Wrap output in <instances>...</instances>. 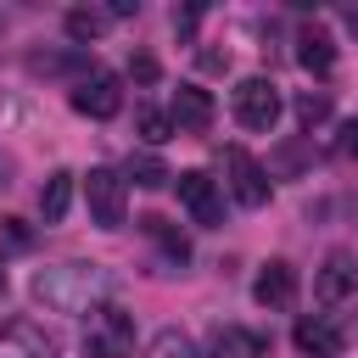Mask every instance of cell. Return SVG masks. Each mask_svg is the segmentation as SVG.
Wrapping results in <instances>:
<instances>
[{
	"instance_id": "13",
	"label": "cell",
	"mask_w": 358,
	"mask_h": 358,
	"mask_svg": "<svg viewBox=\"0 0 358 358\" xmlns=\"http://www.w3.org/2000/svg\"><path fill=\"white\" fill-rule=\"evenodd\" d=\"M207 358H268V336L246 324H218L207 336Z\"/></svg>"
},
{
	"instance_id": "7",
	"label": "cell",
	"mask_w": 358,
	"mask_h": 358,
	"mask_svg": "<svg viewBox=\"0 0 358 358\" xmlns=\"http://www.w3.org/2000/svg\"><path fill=\"white\" fill-rule=\"evenodd\" d=\"M84 201H90V218L101 229H117L123 224V207H129V179L117 168H90L84 173Z\"/></svg>"
},
{
	"instance_id": "12",
	"label": "cell",
	"mask_w": 358,
	"mask_h": 358,
	"mask_svg": "<svg viewBox=\"0 0 358 358\" xmlns=\"http://www.w3.org/2000/svg\"><path fill=\"white\" fill-rule=\"evenodd\" d=\"M252 296H257L263 308H291V302H296V268H291L285 257H268V263L257 268V280H252Z\"/></svg>"
},
{
	"instance_id": "28",
	"label": "cell",
	"mask_w": 358,
	"mask_h": 358,
	"mask_svg": "<svg viewBox=\"0 0 358 358\" xmlns=\"http://www.w3.org/2000/svg\"><path fill=\"white\" fill-rule=\"evenodd\" d=\"M0 291H6V268H0Z\"/></svg>"
},
{
	"instance_id": "10",
	"label": "cell",
	"mask_w": 358,
	"mask_h": 358,
	"mask_svg": "<svg viewBox=\"0 0 358 358\" xmlns=\"http://www.w3.org/2000/svg\"><path fill=\"white\" fill-rule=\"evenodd\" d=\"M0 358H56V341L34 319H0Z\"/></svg>"
},
{
	"instance_id": "29",
	"label": "cell",
	"mask_w": 358,
	"mask_h": 358,
	"mask_svg": "<svg viewBox=\"0 0 358 358\" xmlns=\"http://www.w3.org/2000/svg\"><path fill=\"white\" fill-rule=\"evenodd\" d=\"M0 28H6V17H0Z\"/></svg>"
},
{
	"instance_id": "24",
	"label": "cell",
	"mask_w": 358,
	"mask_h": 358,
	"mask_svg": "<svg viewBox=\"0 0 358 358\" xmlns=\"http://www.w3.org/2000/svg\"><path fill=\"white\" fill-rule=\"evenodd\" d=\"M336 157H347V162H358V117L336 129Z\"/></svg>"
},
{
	"instance_id": "27",
	"label": "cell",
	"mask_w": 358,
	"mask_h": 358,
	"mask_svg": "<svg viewBox=\"0 0 358 358\" xmlns=\"http://www.w3.org/2000/svg\"><path fill=\"white\" fill-rule=\"evenodd\" d=\"M201 67H213V73H224V67H229V56H224V50H201Z\"/></svg>"
},
{
	"instance_id": "20",
	"label": "cell",
	"mask_w": 358,
	"mask_h": 358,
	"mask_svg": "<svg viewBox=\"0 0 358 358\" xmlns=\"http://www.w3.org/2000/svg\"><path fill=\"white\" fill-rule=\"evenodd\" d=\"M145 358H196V341L185 330H157L145 341Z\"/></svg>"
},
{
	"instance_id": "21",
	"label": "cell",
	"mask_w": 358,
	"mask_h": 358,
	"mask_svg": "<svg viewBox=\"0 0 358 358\" xmlns=\"http://www.w3.org/2000/svg\"><path fill=\"white\" fill-rule=\"evenodd\" d=\"M134 123H140V140H145V145L173 140V117H168V112H157V106H140V117H134Z\"/></svg>"
},
{
	"instance_id": "23",
	"label": "cell",
	"mask_w": 358,
	"mask_h": 358,
	"mask_svg": "<svg viewBox=\"0 0 358 358\" xmlns=\"http://www.w3.org/2000/svg\"><path fill=\"white\" fill-rule=\"evenodd\" d=\"M28 241H34V235L22 229V218H0V246H6V252H22Z\"/></svg>"
},
{
	"instance_id": "19",
	"label": "cell",
	"mask_w": 358,
	"mask_h": 358,
	"mask_svg": "<svg viewBox=\"0 0 358 358\" xmlns=\"http://www.w3.org/2000/svg\"><path fill=\"white\" fill-rule=\"evenodd\" d=\"M140 229H145V235H151V241L168 252V263H185V257H190V241H185V235L168 224V218H157V213H151V218H140Z\"/></svg>"
},
{
	"instance_id": "1",
	"label": "cell",
	"mask_w": 358,
	"mask_h": 358,
	"mask_svg": "<svg viewBox=\"0 0 358 358\" xmlns=\"http://www.w3.org/2000/svg\"><path fill=\"white\" fill-rule=\"evenodd\" d=\"M28 291L50 313H90V308L112 302V268H101V263H45Z\"/></svg>"
},
{
	"instance_id": "14",
	"label": "cell",
	"mask_w": 358,
	"mask_h": 358,
	"mask_svg": "<svg viewBox=\"0 0 358 358\" xmlns=\"http://www.w3.org/2000/svg\"><path fill=\"white\" fill-rule=\"evenodd\" d=\"M296 62H302L313 78H330V73H336V39H330V28L308 22V28L296 34Z\"/></svg>"
},
{
	"instance_id": "8",
	"label": "cell",
	"mask_w": 358,
	"mask_h": 358,
	"mask_svg": "<svg viewBox=\"0 0 358 358\" xmlns=\"http://www.w3.org/2000/svg\"><path fill=\"white\" fill-rule=\"evenodd\" d=\"M173 185H179L185 213H190L201 229H218V224H224V190H218V179H213V173L185 168V173H173Z\"/></svg>"
},
{
	"instance_id": "22",
	"label": "cell",
	"mask_w": 358,
	"mask_h": 358,
	"mask_svg": "<svg viewBox=\"0 0 358 358\" xmlns=\"http://www.w3.org/2000/svg\"><path fill=\"white\" fill-rule=\"evenodd\" d=\"M324 117H330V95H324V90H302V95H296V123L313 129V123H324Z\"/></svg>"
},
{
	"instance_id": "26",
	"label": "cell",
	"mask_w": 358,
	"mask_h": 358,
	"mask_svg": "<svg viewBox=\"0 0 358 358\" xmlns=\"http://www.w3.org/2000/svg\"><path fill=\"white\" fill-rule=\"evenodd\" d=\"M196 22H201V11H196V6H190V11H173V28H179V34H185V39H190V34H196Z\"/></svg>"
},
{
	"instance_id": "9",
	"label": "cell",
	"mask_w": 358,
	"mask_h": 358,
	"mask_svg": "<svg viewBox=\"0 0 358 358\" xmlns=\"http://www.w3.org/2000/svg\"><path fill=\"white\" fill-rule=\"evenodd\" d=\"M291 341H296V352H302V358H341L347 330H341L330 313H308V319H296Z\"/></svg>"
},
{
	"instance_id": "15",
	"label": "cell",
	"mask_w": 358,
	"mask_h": 358,
	"mask_svg": "<svg viewBox=\"0 0 358 358\" xmlns=\"http://www.w3.org/2000/svg\"><path fill=\"white\" fill-rule=\"evenodd\" d=\"M67 207H73V173H67V168H56V173L39 185V218H45V224H62V218H67Z\"/></svg>"
},
{
	"instance_id": "25",
	"label": "cell",
	"mask_w": 358,
	"mask_h": 358,
	"mask_svg": "<svg viewBox=\"0 0 358 358\" xmlns=\"http://www.w3.org/2000/svg\"><path fill=\"white\" fill-rule=\"evenodd\" d=\"M157 73H162V67H157V56H145V50H140V56H129V78H140V84H157Z\"/></svg>"
},
{
	"instance_id": "6",
	"label": "cell",
	"mask_w": 358,
	"mask_h": 358,
	"mask_svg": "<svg viewBox=\"0 0 358 358\" xmlns=\"http://www.w3.org/2000/svg\"><path fill=\"white\" fill-rule=\"evenodd\" d=\"M235 117H241V129L268 134V129L280 123V84H274V78H263V73L241 78V84H235Z\"/></svg>"
},
{
	"instance_id": "11",
	"label": "cell",
	"mask_w": 358,
	"mask_h": 358,
	"mask_svg": "<svg viewBox=\"0 0 358 358\" xmlns=\"http://www.w3.org/2000/svg\"><path fill=\"white\" fill-rule=\"evenodd\" d=\"M168 117H173V129H185V134H207V129H213V117H218V101H213L201 84H179V90H173Z\"/></svg>"
},
{
	"instance_id": "4",
	"label": "cell",
	"mask_w": 358,
	"mask_h": 358,
	"mask_svg": "<svg viewBox=\"0 0 358 358\" xmlns=\"http://www.w3.org/2000/svg\"><path fill=\"white\" fill-rule=\"evenodd\" d=\"M73 112L78 117H95V123H106V117H117L123 112V78L117 73H106V67H90L78 84H73Z\"/></svg>"
},
{
	"instance_id": "2",
	"label": "cell",
	"mask_w": 358,
	"mask_h": 358,
	"mask_svg": "<svg viewBox=\"0 0 358 358\" xmlns=\"http://www.w3.org/2000/svg\"><path fill=\"white\" fill-rule=\"evenodd\" d=\"M84 352L90 358H134V313L101 302L84 313Z\"/></svg>"
},
{
	"instance_id": "16",
	"label": "cell",
	"mask_w": 358,
	"mask_h": 358,
	"mask_svg": "<svg viewBox=\"0 0 358 358\" xmlns=\"http://www.w3.org/2000/svg\"><path fill=\"white\" fill-rule=\"evenodd\" d=\"M62 28H67V39H73V45H78V50H84V45H90V39H101V34H106V28H112V17H106V11H101V6H73V11H67V17H62Z\"/></svg>"
},
{
	"instance_id": "5",
	"label": "cell",
	"mask_w": 358,
	"mask_h": 358,
	"mask_svg": "<svg viewBox=\"0 0 358 358\" xmlns=\"http://www.w3.org/2000/svg\"><path fill=\"white\" fill-rule=\"evenodd\" d=\"M313 296L330 308V313H347L358 308V257L352 252H330L313 274Z\"/></svg>"
},
{
	"instance_id": "18",
	"label": "cell",
	"mask_w": 358,
	"mask_h": 358,
	"mask_svg": "<svg viewBox=\"0 0 358 358\" xmlns=\"http://www.w3.org/2000/svg\"><path fill=\"white\" fill-rule=\"evenodd\" d=\"M123 179H129V185H140V190H162V185H168L173 173H168V162H162L157 151H140V157H129Z\"/></svg>"
},
{
	"instance_id": "17",
	"label": "cell",
	"mask_w": 358,
	"mask_h": 358,
	"mask_svg": "<svg viewBox=\"0 0 358 358\" xmlns=\"http://www.w3.org/2000/svg\"><path fill=\"white\" fill-rule=\"evenodd\" d=\"M28 73H50V78H56V73H78V78H84V73H90V56H84L78 45H73V50H34V56H28Z\"/></svg>"
},
{
	"instance_id": "3",
	"label": "cell",
	"mask_w": 358,
	"mask_h": 358,
	"mask_svg": "<svg viewBox=\"0 0 358 358\" xmlns=\"http://www.w3.org/2000/svg\"><path fill=\"white\" fill-rule=\"evenodd\" d=\"M218 168H224V185H229V196H235L241 207H263V201L274 196V185H268V168H263L252 151H241V145H224V151H218Z\"/></svg>"
}]
</instances>
